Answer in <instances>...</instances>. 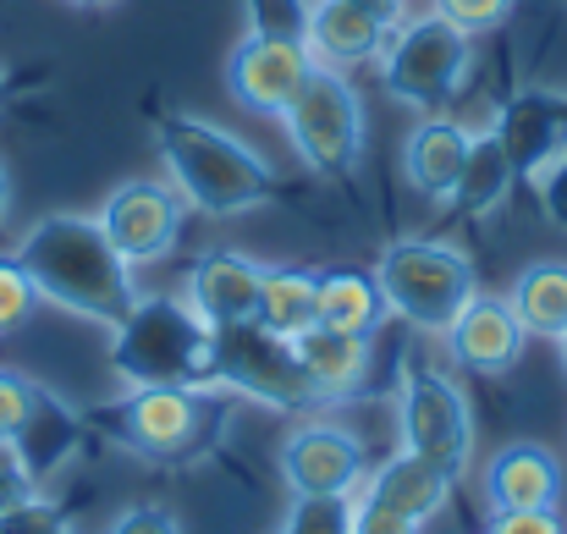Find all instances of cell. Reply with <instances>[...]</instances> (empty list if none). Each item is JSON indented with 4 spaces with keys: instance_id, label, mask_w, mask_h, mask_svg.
<instances>
[{
    "instance_id": "ffe728a7",
    "label": "cell",
    "mask_w": 567,
    "mask_h": 534,
    "mask_svg": "<svg viewBox=\"0 0 567 534\" xmlns=\"http://www.w3.org/2000/svg\"><path fill=\"white\" fill-rule=\"evenodd\" d=\"M78 446H83V419L44 386L39 402H33V419L22 424V435H17L6 452L22 463V474H28L33 485H44L50 474H61V469L78 458Z\"/></svg>"
},
{
    "instance_id": "83f0119b",
    "label": "cell",
    "mask_w": 567,
    "mask_h": 534,
    "mask_svg": "<svg viewBox=\"0 0 567 534\" xmlns=\"http://www.w3.org/2000/svg\"><path fill=\"white\" fill-rule=\"evenodd\" d=\"M39 391H44V380H33L22 369H0V446H11L22 435V424L33 419Z\"/></svg>"
},
{
    "instance_id": "4dcf8cb0",
    "label": "cell",
    "mask_w": 567,
    "mask_h": 534,
    "mask_svg": "<svg viewBox=\"0 0 567 534\" xmlns=\"http://www.w3.org/2000/svg\"><path fill=\"white\" fill-rule=\"evenodd\" d=\"M513 6H518V0H435V17H446L452 28H463V33L474 39V33L502 28V22L513 17Z\"/></svg>"
},
{
    "instance_id": "44dd1931",
    "label": "cell",
    "mask_w": 567,
    "mask_h": 534,
    "mask_svg": "<svg viewBox=\"0 0 567 534\" xmlns=\"http://www.w3.org/2000/svg\"><path fill=\"white\" fill-rule=\"evenodd\" d=\"M468 144H474V133H468L463 122H452V116H424V122L408 133V144H402V172L413 182V193H424V198H452L457 172H463V161H468Z\"/></svg>"
},
{
    "instance_id": "f1b7e54d",
    "label": "cell",
    "mask_w": 567,
    "mask_h": 534,
    "mask_svg": "<svg viewBox=\"0 0 567 534\" xmlns=\"http://www.w3.org/2000/svg\"><path fill=\"white\" fill-rule=\"evenodd\" d=\"M0 534H78V524L66 518V507H55L50 496H22L0 513Z\"/></svg>"
},
{
    "instance_id": "e575fe53",
    "label": "cell",
    "mask_w": 567,
    "mask_h": 534,
    "mask_svg": "<svg viewBox=\"0 0 567 534\" xmlns=\"http://www.w3.org/2000/svg\"><path fill=\"white\" fill-rule=\"evenodd\" d=\"M33 491H39V485H33V480L22 474V463H17V458H11V452L0 446V513H6L11 502H22V496H33Z\"/></svg>"
},
{
    "instance_id": "484cf974",
    "label": "cell",
    "mask_w": 567,
    "mask_h": 534,
    "mask_svg": "<svg viewBox=\"0 0 567 534\" xmlns=\"http://www.w3.org/2000/svg\"><path fill=\"white\" fill-rule=\"evenodd\" d=\"M353 496H292L287 530L281 534H353Z\"/></svg>"
},
{
    "instance_id": "74e56055",
    "label": "cell",
    "mask_w": 567,
    "mask_h": 534,
    "mask_svg": "<svg viewBox=\"0 0 567 534\" xmlns=\"http://www.w3.org/2000/svg\"><path fill=\"white\" fill-rule=\"evenodd\" d=\"M6 94H11V83H6V72H0V111H6Z\"/></svg>"
},
{
    "instance_id": "cb8c5ba5",
    "label": "cell",
    "mask_w": 567,
    "mask_h": 534,
    "mask_svg": "<svg viewBox=\"0 0 567 534\" xmlns=\"http://www.w3.org/2000/svg\"><path fill=\"white\" fill-rule=\"evenodd\" d=\"M507 304L529 337L557 342L567 331V259H535L529 270H518Z\"/></svg>"
},
{
    "instance_id": "8d00e7d4",
    "label": "cell",
    "mask_w": 567,
    "mask_h": 534,
    "mask_svg": "<svg viewBox=\"0 0 567 534\" xmlns=\"http://www.w3.org/2000/svg\"><path fill=\"white\" fill-rule=\"evenodd\" d=\"M6 215H11V177H6V166H0V226H6Z\"/></svg>"
},
{
    "instance_id": "d590c367",
    "label": "cell",
    "mask_w": 567,
    "mask_h": 534,
    "mask_svg": "<svg viewBox=\"0 0 567 534\" xmlns=\"http://www.w3.org/2000/svg\"><path fill=\"white\" fill-rule=\"evenodd\" d=\"M359 6H370V11H380L385 22H402V0H359Z\"/></svg>"
},
{
    "instance_id": "1f68e13d",
    "label": "cell",
    "mask_w": 567,
    "mask_h": 534,
    "mask_svg": "<svg viewBox=\"0 0 567 534\" xmlns=\"http://www.w3.org/2000/svg\"><path fill=\"white\" fill-rule=\"evenodd\" d=\"M535 193H540V209H546V220L551 226H563L567 232V144L540 166V177H535Z\"/></svg>"
},
{
    "instance_id": "5b68a950",
    "label": "cell",
    "mask_w": 567,
    "mask_h": 534,
    "mask_svg": "<svg viewBox=\"0 0 567 534\" xmlns=\"http://www.w3.org/2000/svg\"><path fill=\"white\" fill-rule=\"evenodd\" d=\"M226 413H231V397L215 386H133L122 397L116 430L138 458L177 469L220 441Z\"/></svg>"
},
{
    "instance_id": "8fae6325",
    "label": "cell",
    "mask_w": 567,
    "mask_h": 534,
    "mask_svg": "<svg viewBox=\"0 0 567 534\" xmlns=\"http://www.w3.org/2000/svg\"><path fill=\"white\" fill-rule=\"evenodd\" d=\"M364 474L370 452L337 419H303L281 441V480L292 485V496H359Z\"/></svg>"
},
{
    "instance_id": "7402d4cb",
    "label": "cell",
    "mask_w": 567,
    "mask_h": 534,
    "mask_svg": "<svg viewBox=\"0 0 567 534\" xmlns=\"http://www.w3.org/2000/svg\"><path fill=\"white\" fill-rule=\"evenodd\" d=\"M385 292H380L375 270H326L320 276V320L326 331H348V337H375L385 326Z\"/></svg>"
},
{
    "instance_id": "9a60e30c",
    "label": "cell",
    "mask_w": 567,
    "mask_h": 534,
    "mask_svg": "<svg viewBox=\"0 0 567 534\" xmlns=\"http://www.w3.org/2000/svg\"><path fill=\"white\" fill-rule=\"evenodd\" d=\"M391 28H396V22H385L380 11L359 6V0H309V28H303V44H309L315 66L353 72V66H370V61H380V50H385Z\"/></svg>"
},
{
    "instance_id": "603a6c76",
    "label": "cell",
    "mask_w": 567,
    "mask_h": 534,
    "mask_svg": "<svg viewBox=\"0 0 567 534\" xmlns=\"http://www.w3.org/2000/svg\"><path fill=\"white\" fill-rule=\"evenodd\" d=\"M265 331L298 342L315 320H320V276L315 270H298V265H265V281H259V315H254Z\"/></svg>"
},
{
    "instance_id": "7a4b0ae2",
    "label": "cell",
    "mask_w": 567,
    "mask_h": 534,
    "mask_svg": "<svg viewBox=\"0 0 567 534\" xmlns=\"http://www.w3.org/2000/svg\"><path fill=\"white\" fill-rule=\"evenodd\" d=\"M155 150L166 161L172 187L198 215H243L276 193V172L259 150H248L237 133L193 111H166L155 122Z\"/></svg>"
},
{
    "instance_id": "60d3db41",
    "label": "cell",
    "mask_w": 567,
    "mask_h": 534,
    "mask_svg": "<svg viewBox=\"0 0 567 534\" xmlns=\"http://www.w3.org/2000/svg\"><path fill=\"white\" fill-rule=\"evenodd\" d=\"M563 105H567V94H563Z\"/></svg>"
},
{
    "instance_id": "5bb4252c",
    "label": "cell",
    "mask_w": 567,
    "mask_h": 534,
    "mask_svg": "<svg viewBox=\"0 0 567 534\" xmlns=\"http://www.w3.org/2000/svg\"><path fill=\"white\" fill-rule=\"evenodd\" d=\"M491 138L502 144L513 177L535 182L540 166L567 144V105L563 94H546V89H518L502 111H496V127Z\"/></svg>"
},
{
    "instance_id": "d6a6232c",
    "label": "cell",
    "mask_w": 567,
    "mask_h": 534,
    "mask_svg": "<svg viewBox=\"0 0 567 534\" xmlns=\"http://www.w3.org/2000/svg\"><path fill=\"white\" fill-rule=\"evenodd\" d=\"M105 534H183V524H177L172 507H161V502H138V507L116 513Z\"/></svg>"
},
{
    "instance_id": "ab89813d",
    "label": "cell",
    "mask_w": 567,
    "mask_h": 534,
    "mask_svg": "<svg viewBox=\"0 0 567 534\" xmlns=\"http://www.w3.org/2000/svg\"><path fill=\"white\" fill-rule=\"evenodd\" d=\"M557 348H563V369H567V331H563V337H557Z\"/></svg>"
},
{
    "instance_id": "4fadbf2b",
    "label": "cell",
    "mask_w": 567,
    "mask_h": 534,
    "mask_svg": "<svg viewBox=\"0 0 567 534\" xmlns=\"http://www.w3.org/2000/svg\"><path fill=\"white\" fill-rule=\"evenodd\" d=\"M259 281H265L259 259H248L237 248H209L193 259L183 298L209 331H220V326H243L259 315Z\"/></svg>"
},
{
    "instance_id": "e0dca14e",
    "label": "cell",
    "mask_w": 567,
    "mask_h": 534,
    "mask_svg": "<svg viewBox=\"0 0 567 534\" xmlns=\"http://www.w3.org/2000/svg\"><path fill=\"white\" fill-rule=\"evenodd\" d=\"M485 502L491 513H535L563 507V463L540 441H513L485 463Z\"/></svg>"
},
{
    "instance_id": "2e32d148",
    "label": "cell",
    "mask_w": 567,
    "mask_h": 534,
    "mask_svg": "<svg viewBox=\"0 0 567 534\" xmlns=\"http://www.w3.org/2000/svg\"><path fill=\"white\" fill-rule=\"evenodd\" d=\"M524 337L529 331L518 326L513 304L507 298H491V292H474L463 304V315L446 326L452 358L463 369H474V374H507L518 363V353H524Z\"/></svg>"
},
{
    "instance_id": "3957f363",
    "label": "cell",
    "mask_w": 567,
    "mask_h": 534,
    "mask_svg": "<svg viewBox=\"0 0 567 534\" xmlns=\"http://www.w3.org/2000/svg\"><path fill=\"white\" fill-rule=\"evenodd\" d=\"M215 331L183 292H138L127 320L111 331V369L133 386H209Z\"/></svg>"
},
{
    "instance_id": "d4e9b609",
    "label": "cell",
    "mask_w": 567,
    "mask_h": 534,
    "mask_svg": "<svg viewBox=\"0 0 567 534\" xmlns=\"http://www.w3.org/2000/svg\"><path fill=\"white\" fill-rule=\"evenodd\" d=\"M513 166H507V155H502V144L491 138V133H474V144H468V161H463V172H457V187H452V204L463 209V215H491V209H502V198L513 193Z\"/></svg>"
},
{
    "instance_id": "ac0fdd59",
    "label": "cell",
    "mask_w": 567,
    "mask_h": 534,
    "mask_svg": "<svg viewBox=\"0 0 567 534\" xmlns=\"http://www.w3.org/2000/svg\"><path fill=\"white\" fill-rule=\"evenodd\" d=\"M452 485H457V480H452L446 469H435V463H424V458H413V452H396V458H385L380 469L364 474L359 502L385 507V513H396V518H408V524L424 530V524L446 507Z\"/></svg>"
},
{
    "instance_id": "9c48e42d",
    "label": "cell",
    "mask_w": 567,
    "mask_h": 534,
    "mask_svg": "<svg viewBox=\"0 0 567 534\" xmlns=\"http://www.w3.org/2000/svg\"><path fill=\"white\" fill-rule=\"evenodd\" d=\"M209 386L226 391V397H248L259 408H276V413H309V408H326L320 391L309 386L298 348L276 331H265L259 320H243V326H220L215 331V363H209Z\"/></svg>"
},
{
    "instance_id": "836d02e7",
    "label": "cell",
    "mask_w": 567,
    "mask_h": 534,
    "mask_svg": "<svg viewBox=\"0 0 567 534\" xmlns=\"http://www.w3.org/2000/svg\"><path fill=\"white\" fill-rule=\"evenodd\" d=\"M485 534H563L557 507H535V513H491Z\"/></svg>"
},
{
    "instance_id": "7c38bea8",
    "label": "cell",
    "mask_w": 567,
    "mask_h": 534,
    "mask_svg": "<svg viewBox=\"0 0 567 534\" xmlns=\"http://www.w3.org/2000/svg\"><path fill=\"white\" fill-rule=\"evenodd\" d=\"M315 72L309 44L298 39H265V33H243V44L226 55V89L243 111L254 116H276L292 105V94L303 89V78Z\"/></svg>"
},
{
    "instance_id": "ba28073f",
    "label": "cell",
    "mask_w": 567,
    "mask_h": 534,
    "mask_svg": "<svg viewBox=\"0 0 567 534\" xmlns=\"http://www.w3.org/2000/svg\"><path fill=\"white\" fill-rule=\"evenodd\" d=\"M281 127H287V144L298 150V161L315 177H353L359 161H364L370 122H364V100L348 83V72L315 66L303 78V89L292 94V105L281 111Z\"/></svg>"
},
{
    "instance_id": "52a82bcc",
    "label": "cell",
    "mask_w": 567,
    "mask_h": 534,
    "mask_svg": "<svg viewBox=\"0 0 567 534\" xmlns=\"http://www.w3.org/2000/svg\"><path fill=\"white\" fill-rule=\"evenodd\" d=\"M396 430H402V452L446 469L452 480L468 474V463H474V408L446 369L424 363L419 353L402 358Z\"/></svg>"
},
{
    "instance_id": "f35d334b",
    "label": "cell",
    "mask_w": 567,
    "mask_h": 534,
    "mask_svg": "<svg viewBox=\"0 0 567 534\" xmlns=\"http://www.w3.org/2000/svg\"><path fill=\"white\" fill-rule=\"evenodd\" d=\"M66 6H116V0H66Z\"/></svg>"
},
{
    "instance_id": "4316f807",
    "label": "cell",
    "mask_w": 567,
    "mask_h": 534,
    "mask_svg": "<svg viewBox=\"0 0 567 534\" xmlns=\"http://www.w3.org/2000/svg\"><path fill=\"white\" fill-rule=\"evenodd\" d=\"M33 309H39V292H33L22 259L17 254H0V337L22 331L33 320Z\"/></svg>"
},
{
    "instance_id": "d6986e66",
    "label": "cell",
    "mask_w": 567,
    "mask_h": 534,
    "mask_svg": "<svg viewBox=\"0 0 567 534\" xmlns=\"http://www.w3.org/2000/svg\"><path fill=\"white\" fill-rule=\"evenodd\" d=\"M298 363L309 374V386L320 391V402H348L364 391L370 380V337H348V331H326V326H309L298 342Z\"/></svg>"
},
{
    "instance_id": "8992f818",
    "label": "cell",
    "mask_w": 567,
    "mask_h": 534,
    "mask_svg": "<svg viewBox=\"0 0 567 534\" xmlns=\"http://www.w3.org/2000/svg\"><path fill=\"white\" fill-rule=\"evenodd\" d=\"M380 83L391 100L424 111V116H441L463 83H468V66H474V39L463 28H452L446 17L424 11L413 22H396L385 50H380Z\"/></svg>"
},
{
    "instance_id": "f546056e",
    "label": "cell",
    "mask_w": 567,
    "mask_h": 534,
    "mask_svg": "<svg viewBox=\"0 0 567 534\" xmlns=\"http://www.w3.org/2000/svg\"><path fill=\"white\" fill-rule=\"evenodd\" d=\"M303 28H309V0H248V33L303 44Z\"/></svg>"
},
{
    "instance_id": "277c9868",
    "label": "cell",
    "mask_w": 567,
    "mask_h": 534,
    "mask_svg": "<svg viewBox=\"0 0 567 534\" xmlns=\"http://www.w3.org/2000/svg\"><path fill=\"white\" fill-rule=\"evenodd\" d=\"M375 281L385 292V309L396 320H408L424 337H446V326L463 315V304L480 292L474 265L457 243H435V237H402L380 254Z\"/></svg>"
},
{
    "instance_id": "30bf717a",
    "label": "cell",
    "mask_w": 567,
    "mask_h": 534,
    "mask_svg": "<svg viewBox=\"0 0 567 534\" xmlns=\"http://www.w3.org/2000/svg\"><path fill=\"white\" fill-rule=\"evenodd\" d=\"M94 220H100V232L111 237V248H116L127 265H161V259L183 243L188 204H183V193H177L172 182L133 177L100 204Z\"/></svg>"
},
{
    "instance_id": "6da1fadb",
    "label": "cell",
    "mask_w": 567,
    "mask_h": 534,
    "mask_svg": "<svg viewBox=\"0 0 567 534\" xmlns=\"http://www.w3.org/2000/svg\"><path fill=\"white\" fill-rule=\"evenodd\" d=\"M17 259H22L39 304H55L66 315L94 320V326H111L116 331L127 320V309L138 304L133 265L111 248V237L100 232L94 215H78V209L39 215L22 232Z\"/></svg>"
}]
</instances>
